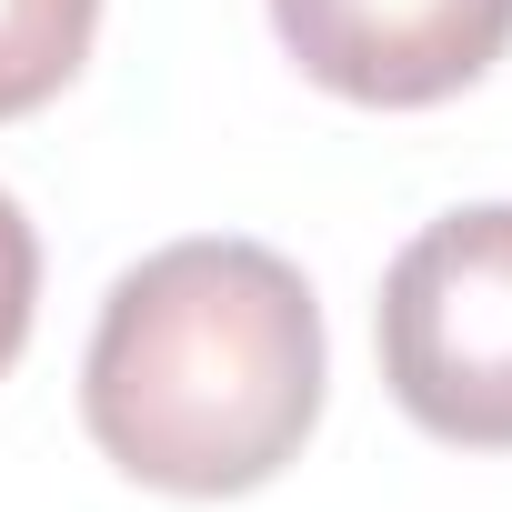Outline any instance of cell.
<instances>
[{"instance_id":"277c9868","label":"cell","mask_w":512,"mask_h":512,"mask_svg":"<svg viewBox=\"0 0 512 512\" xmlns=\"http://www.w3.org/2000/svg\"><path fill=\"white\" fill-rule=\"evenodd\" d=\"M101 0H0V121H31L91 61Z\"/></svg>"},{"instance_id":"6da1fadb","label":"cell","mask_w":512,"mask_h":512,"mask_svg":"<svg viewBox=\"0 0 512 512\" xmlns=\"http://www.w3.org/2000/svg\"><path fill=\"white\" fill-rule=\"evenodd\" d=\"M322 302L262 241H171L131 262L81 352L91 442L181 502L262 492L322 422Z\"/></svg>"},{"instance_id":"5b68a950","label":"cell","mask_w":512,"mask_h":512,"mask_svg":"<svg viewBox=\"0 0 512 512\" xmlns=\"http://www.w3.org/2000/svg\"><path fill=\"white\" fill-rule=\"evenodd\" d=\"M31 302H41V241H31V211L0 191V372L31 342Z\"/></svg>"},{"instance_id":"3957f363","label":"cell","mask_w":512,"mask_h":512,"mask_svg":"<svg viewBox=\"0 0 512 512\" xmlns=\"http://www.w3.org/2000/svg\"><path fill=\"white\" fill-rule=\"evenodd\" d=\"M272 31L332 101L432 111L512 51V0H272Z\"/></svg>"},{"instance_id":"7a4b0ae2","label":"cell","mask_w":512,"mask_h":512,"mask_svg":"<svg viewBox=\"0 0 512 512\" xmlns=\"http://www.w3.org/2000/svg\"><path fill=\"white\" fill-rule=\"evenodd\" d=\"M392 402L452 452H512V201H462L402 241L372 302Z\"/></svg>"}]
</instances>
